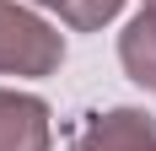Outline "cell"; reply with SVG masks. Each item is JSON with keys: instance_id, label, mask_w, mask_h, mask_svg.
Masks as SVG:
<instances>
[{"instance_id": "cell-1", "label": "cell", "mask_w": 156, "mask_h": 151, "mask_svg": "<svg viewBox=\"0 0 156 151\" xmlns=\"http://www.w3.org/2000/svg\"><path fill=\"white\" fill-rule=\"evenodd\" d=\"M59 65V32H48L38 16H27L22 6L0 0V70L43 76Z\"/></svg>"}, {"instance_id": "cell-2", "label": "cell", "mask_w": 156, "mask_h": 151, "mask_svg": "<svg viewBox=\"0 0 156 151\" xmlns=\"http://www.w3.org/2000/svg\"><path fill=\"white\" fill-rule=\"evenodd\" d=\"M76 151H156V135H151V119H145V113L119 108L108 119L86 124L76 135Z\"/></svg>"}, {"instance_id": "cell-3", "label": "cell", "mask_w": 156, "mask_h": 151, "mask_svg": "<svg viewBox=\"0 0 156 151\" xmlns=\"http://www.w3.org/2000/svg\"><path fill=\"white\" fill-rule=\"evenodd\" d=\"M0 151H48V124L43 103L0 92Z\"/></svg>"}, {"instance_id": "cell-4", "label": "cell", "mask_w": 156, "mask_h": 151, "mask_svg": "<svg viewBox=\"0 0 156 151\" xmlns=\"http://www.w3.org/2000/svg\"><path fill=\"white\" fill-rule=\"evenodd\" d=\"M119 54H124V65H129V76H135V81L156 87V6H151V11H140L135 22H129Z\"/></svg>"}, {"instance_id": "cell-5", "label": "cell", "mask_w": 156, "mask_h": 151, "mask_svg": "<svg viewBox=\"0 0 156 151\" xmlns=\"http://www.w3.org/2000/svg\"><path fill=\"white\" fill-rule=\"evenodd\" d=\"M119 11V0H65V16L76 22V27H97V22H108Z\"/></svg>"}, {"instance_id": "cell-6", "label": "cell", "mask_w": 156, "mask_h": 151, "mask_svg": "<svg viewBox=\"0 0 156 151\" xmlns=\"http://www.w3.org/2000/svg\"><path fill=\"white\" fill-rule=\"evenodd\" d=\"M48 6H65V0H48Z\"/></svg>"}, {"instance_id": "cell-7", "label": "cell", "mask_w": 156, "mask_h": 151, "mask_svg": "<svg viewBox=\"0 0 156 151\" xmlns=\"http://www.w3.org/2000/svg\"><path fill=\"white\" fill-rule=\"evenodd\" d=\"M151 6H156V0H151Z\"/></svg>"}]
</instances>
